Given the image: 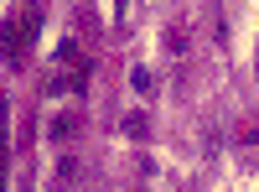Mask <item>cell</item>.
<instances>
[{
  "label": "cell",
  "instance_id": "277c9868",
  "mask_svg": "<svg viewBox=\"0 0 259 192\" xmlns=\"http://www.w3.org/2000/svg\"><path fill=\"white\" fill-rule=\"evenodd\" d=\"M21 192H31V187H21Z\"/></svg>",
  "mask_w": 259,
  "mask_h": 192
},
{
  "label": "cell",
  "instance_id": "6da1fadb",
  "mask_svg": "<svg viewBox=\"0 0 259 192\" xmlns=\"http://www.w3.org/2000/svg\"><path fill=\"white\" fill-rule=\"evenodd\" d=\"M73 130H78V114H57L52 120V135H73Z\"/></svg>",
  "mask_w": 259,
  "mask_h": 192
},
{
  "label": "cell",
  "instance_id": "7a4b0ae2",
  "mask_svg": "<svg viewBox=\"0 0 259 192\" xmlns=\"http://www.w3.org/2000/svg\"><path fill=\"white\" fill-rule=\"evenodd\" d=\"M0 187H6V104H0Z\"/></svg>",
  "mask_w": 259,
  "mask_h": 192
},
{
  "label": "cell",
  "instance_id": "3957f363",
  "mask_svg": "<svg viewBox=\"0 0 259 192\" xmlns=\"http://www.w3.org/2000/svg\"><path fill=\"white\" fill-rule=\"evenodd\" d=\"M124 130L130 135H145V114H124Z\"/></svg>",
  "mask_w": 259,
  "mask_h": 192
}]
</instances>
